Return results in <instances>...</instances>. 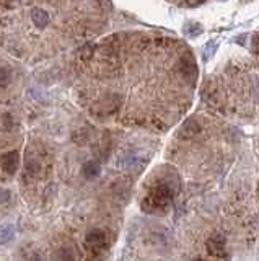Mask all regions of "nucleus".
I'll return each instance as SVG.
<instances>
[{"mask_svg": "<svg viewBox=\"0 0 259 261\" xmlns=\"http://www.w3.org/2000/svg\"><path fill=\"white\" fill-rule=\"evenodd\" d=\"M207 250H209L210 255H214V256H222V253L225 251V241H223L222 237L217 235V237H214L212 240H209Z\"/></svg>", "mask_w": 259, "mask_h": 261, "instance_id": "nucleus-1", "label": "nucleus"}, {"mask_svg": "<svg viewBox=\"0 0 259 261\" xmlns=\"http://www.w3.org/2000/svg\"><path fill=\"white\" fill-rule=\"evenodd\" d=\"M199 132V124L196 121H188L181 129V136L183 137H193Z\"/></svg>", "mask_w": 259, "mask_h": 261, "instance_id": "nucleus-2", "label": "nucleus"}, {"mask_svg": "<svg viewBox=\"0 0 259 261\" xmlns=\"http://www.w3.org/2000/svg\"><path fill=\"white\" fill-rule=\"evenodd\" d=\"M98 172H100V168L97 167V163H88L85 167V173L88 175V177H95Z\"/></svg>", "mask_w": 259, "mask_h": 261, "instance_id": "nucleus-3", "label": "nucleus"}, {"mask_svg": "<svg viewBox=\"0 0 259 261\" xmlns=\"http://www.w3.org/2000/svg\"><path fill=\"white\" fill-rule=\"evenodd\" d=\"M8 80H10V74L5 69H0V85H7Z\"/></svg>", "mask_w": 259, "mask_h": 261, "instance_id": "nucleus-4", "label": "nucleus"}, {"mask_svg": "<svg viewBox=\"0 0 259 261\" xmlns=\"http://www.w3.org/2000/svg\"><path fill=\"white\" fill-rule=\"evenodd\" d=\"M256 54H258V58H259V35L256 36Z\"/></svg>", "mask_w": 259, "mask_h": 261, "instance_id": "nucleus-5", "label": "nucleus"}]
</instances>
